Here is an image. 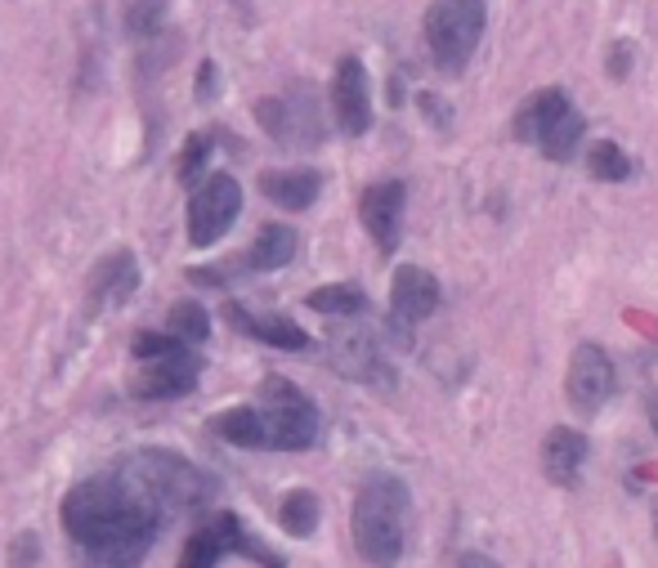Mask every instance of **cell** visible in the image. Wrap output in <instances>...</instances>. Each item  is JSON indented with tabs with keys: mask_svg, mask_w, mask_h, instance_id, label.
Instances as JSON below:
<instances>
[{
	"mask_svg": "<svg viewBox=\"0 0 658 568\" xmlns=\"http://www.w3.org/2000/svg\"><path fill=\"white\" fill-rule=\"evenodd\" d=\"M63 528L85 568H140L157 541L162 515L107 471L63 497Z\"/></svg>",
	"mask_w": 658,
	"mask_h": 568,
	"instance_id": "cell-1",
	"label": "cell"
},
{
	"mask_svg": "<svg viewBox=\"0 0 658 568\" xmlns=\"http://www.w3.org/2000/svg\"><path fill=\"white\" fill-rule=\"evenodd\" d=\"M113 475L135 488L162 519H179V515H197L210 493H215V479L206 471H197L188 457L179 452H162V447H140V452H126V457L113 466Z\"/></svg>",
	"mask_w": 658,
	"mask_h": 568,
	"instance_id": "cell-2",
	"label": "cell"
},
{
	"mask_svg": "<svg viewBox=\"0 0 658 568\" xmlns=\"http://www.w3.org/2000/svg\"><path fill=\"white\" fill-rule=\"evenodd\" d=\"M408 515L412 497L408 484L394 475H368L354 497V546L368 564L390 568L408 546Z\"/></svg>",
	"mask_w": 658,
	"mask_h": 568,
	"instance_id": "cell-3",
	"label": "cell"
},
{
	"mask_svg": "<svg viewBox=\"0 0 658 568\" xmlns=\"http://www.w3.org/2000/svg\"><path fill=\"white\" fill-rule=\"evenodd\" d=\"M583 135H587V122H583V112L574 107V99L561 85L537 90L515 117V140L533 144L542 157H552V162H569L583 148Z\"/></svg>",
	"mask_w": 658,
	"mask_h": 568,
	"instance_id": "cell-4",
	"label": "cell"
},
{
	"mask_svg": "<svg viewBox=\"0 0 658 568\" xmlns=\"http://www.w3.org/2000/svg\"><path fill=\"white\" fill-rule=\"evenodd\" d=\"M179 568H282V559L247 537L238 515H215L193 533Z\"/></svg>",
	"mask_w": 658,
	"mask_h": 568,
	"instance_id": "cell-5",
	"label": "cell"
},
{
	"mask_svg": "<svg viewBox=\"0 0 658 568\" xmlns=\"http://www.w3.org/2000/svg\"><path fill=\"white\" fill-rule=\"evenodd\" d=\"M484 23H489L484 0H434L421 23L430 59L449 72H462V63L475 54V45L484 37Z\"/></svg>",
	"mask_w": 658,
	"mask_h": 568,
	"instance_id": "cell-6",
	"label": "cell"
},
{
	"mask_svg": "<svg viewBox=\"0 0 658 568\" xmlns=\"http://www.w3.org/2000/svg\"><path fill=\"white\" fill-rule=\"evenodd\" d=\"M256 407L265 416L269 447H278V452H305V447H313V438H318V407L287 376H265Z\"/></svg>",
	"mask_w": 658,
	"mask_h": 568,
	"instance_id": "cell-7",
	"label": "cell"
},
{
	"mask_svg": "<svg viewBox=\"0 0 658 568\" xmlns=\"http://www.w3.org/2000/svg\"><path fill=\"white\" fill-rule=\"evenodd\" d=\"M243 215V184L234 175H210L206 184H197L193 202H188V242L193 247H210L219 242L229 229H234V219Z\"/></svg>",
	"mask_w": 658,
	"mask_h": 568,
	"instance_id": "cell-8",
	"label": "cell"
},
{
	"mask_svg": "<svg viewBox=\"0 0 658 568\" xmlns=\"http://www.w3.org/2000/svg\"><path fill=\"white\" fill-rule=\"evenodd\" d=\"M260 126L282 144V148H318L322 144V122H318V103L300 94H274L256 103Z\"/></svg>",
	"mask_w": 658,
	"mask_h": 568,
	"instance_id": "cell-9",
	"label": "cell"
},
{
	"mask_svg": "<svg viewBox=\"0 0 658 568\" xmlns=\"http://www.w3.org/2000/svg\"><path fill=\"white\" fill-rule=\"evenodd\" d=\"M197 372H202V359L184 345V340H175L166 354L144 359L140 376L131 381V394L135 399H175V394H188L197 385Z\"/></svg>",
	"mask_w": 658,
	"mask_h": 568,
	"instance_id": "cell-10",
	"label": "cell"
},
{
	"mask_svg": "<svg viewBox=\"0 0 658 568\" xmlns=\"http://www.w3.org/2000/svg\"><path fill=\"white\" fill-rule=\"evenodd\" d=\"M565 394H569V407L578 416H596L609 394H614V363L600 345H578L574 359H569V376H565Z\"/></svg>",
	"mask_w": 658,
	"mask_h": 568,
	"instance_id": "cell-11",
	"label": "cell"
},
{
	"mask_svg": "<svg viewBox=\"0 0 658 568\" xmlns=\"http://www.w3.org/2000/svg\"><path fill=\"white\" fill-rule=\"evenodd\" d=\"M332 117L346 135H368L372 126V85L359 59H341L332 76Z\"/></svg>",
	"mask_w": 658,
	"mask_h": 568,
	"instance_id": "cell-12",
	"label": "cell"
},
{
	"mask_svg": "<svg viewBox=\"0 0 658 568\" xmlns=\"http://www.w3.org/2000/svg\"><path fill=\"white\" fill-rule=\"evenodd\" d=\"M403 206H408V188L399 179H381L363 193L359 202V219L372 234V242L381 247V256H390L399 247V229H403Z\"/></svg>",
	"mask_w": 658,
	"mask_h": 568,
	"instance_id": "cell-13",
	"label": "cell"
},
{
	"mask_svg": "<svg viewBox=\"0 0 658 568\" xmlns=\"http://www.w3.org/2000/svg\"><path fill=\"white\" fill-rule=\"evenodd\" d=\"M439 309V278L421 265H403L394 269V282H390V313L399 327H412V322H425L430 313Z\"/></svg>",
	"mask_w": 658,
	"mask_h": 568,
	"instance_id": "cell-14",
	"label": "cell"
},
{
	"mask_svg": "<svg viewBox=\"0 0 658 568\" xmlns=\"http://www.w3.org/2000/svg\"><path fill=\"white\" fill-rule=\"evenodd\" d=\"M225 313H229V322H234L238 331L265 340V345H274V350H291V354H300V350L313 345L309 331H305L300 322H291L287 313H251V309H243V304H229Z\"/></svg>",
	"mask_w": 658,
	"mask_h": 568,
	"instance_id": "cell-15",
	"label": "cell"
},
{
	"mask_svg": "<svg viewBox=\"0 0 658 568\" xmlns=\"http://www.w3.org/2000/svg\"><path fill=\"white\" fill-rule=\"evenodd\" d=\"M583 457H587V438L569 425H556L552 434L542 438V471L552 484L561 488H574L578 475H583Z\"/></svg>",
	"mask_w": 658,
	"mask_h": 568,
	"instance_id": "cell-16",
	"label": "cell"
},
{
	"mask_svg": "<svg viewBox=\"0 0 658 568\" xmlns=\"http://www.w3.org/2000/svg\"><path fill=\"white\" fill-rule=\"evenodd\" d=\"M135 287H140V265H135V256H131V251H113L107 260L94 265L90 300H94L99 309H117V304H126V300L135 296Z\"/></svg>",
	"mask_w": 658,
	"mask_h": 568,
	"instance_id": "cell-17",
	"label": "cell"
},
{
	"mask_svg": "<svg viewBox=\"0 0 658 568\" xmlns=\"http://www.w3.org/2000/svg\"><path fill=\"white\" fill-rule=\"evenodd\" d=\"M337 345V368L346 376H359V381H377V385H390V368L381 363V350L368 331H346L332 340Z\"/></svg>",
	"mask_w": 658,
	"mask_h": 568,
	"instance_id": "cell-18",
	"label": "cell"
},
{
	"mask_svg": "<svg viewBox=\"0 0 658 568\" xmlns=\"http://www.w3.org/2000/svg\"><path fill=\"white\" fill-rule=\"evenodd\" d=\"M260 193L269 202L287 206V210H305L322 193V175L318 171H265L260 175Z\"/></svg>",
	"mask_w": 658,
	"mask_h": 568,
	"instance_id": "cell-19",
	"label": "cell"
},
{
	"mask_svg": "<svg viewBox=\"0 0 658 568\" xmlns=\"http://www.w3.org/2000/svg\"><path fill=\"white\" fill-rule=\"evenodd\" d=\"M296 260V229H287V224H265V229L256 234L251 251H247V269L256 273H274L282 265Z\"/></svg>",
	"mask_w": 658,
	"mask_h": 568,
	"instance_id": "cell-20",
	"label": "cell"
},
{
	"mask_svg": "<svg viewBox=\"0 0 658 568\" xmlns=\"http://www.w3.org/2000/svg\"><path fill=\"white\" fill-rule=\"evenodd\" d=\"M210 425H215L219 438L234 443V447H269L260 407H229V412H219Z\"/></svg>",
	"mask_w": 658,
	"mask_h": 568,
	"instance_id": "cell-21",
	"label": "cell"
},
{
	"mask_svg": "<svg viewBox=\"0 0 658 568\" xmlns=\"http://www.w3.org/2000/svg\"><path fill=\"white\" fill-rule=\"evenodd\" d=\"M309 309L327 313V318H359V313H368V291L354 282H332V287L309 291Z\"/></svg>",
	"mask_w": 658,
	"mask_h": 568,
	"instance_id": "cell-22",
	"label": "cell"
},
{
	"mask_svg": "<svg viewBox=\"0 0 658 568\" xmlns=\"http://www.w3.org/2000/svg\"><path fill=\"white\" fill-rule=\"evenodd\" d=\"M587 171H592L596 179H605V184H618V179H627V175H631V157H627L618 144L596 140V144L587 148Z\"/></svg>",
	"mask_w": 658,
	"mask_h": 568,
	"instance_id": "cell-23",
	"label": "cell"
},
{
	"mask_svg": "<svg viewBox=\"0 0 658 568\" xmlns=\"http://www.w3.org/2000/svg\"><path fill=\"white\" fill-rule=\"evenodd\" d=\"M278 515H282V528L291 537H309L318 528V497L309 488H296V493H287V502H282Z\"/></svg>",
	"mask_w": 658,
	"mask_h": 568,
	"instance_id": "cell-24",
	"label": "cell"
},
{
	"mask_svg": "<svg viewBox=\"0 0 658 568\" xmlns=\"http://www.w3.org/2000/svg\"><path fill=\"white\" fill-rule=\"evenodd\" d=\"M171 335H179L184 345H202V340L210 335V313L193 300H179L171 304Z\"/></svg>",
	"mask_w": 658,
	"mask_h": 568,
	"instance_id": "cell-25",
	"label": "cell"
},
{
	"mask_svg": "<svg viewBox=\"0 0 658 568\" xmlns=\"http://www.w3.org/2000/svg\"><path fill=\"white\" fill-rule=\"evenodd\" d=\"M210 153H215V135L210 131H193L184 140V153H179V184H197L206 162H210Z\"/></svg>",
	"mask_w": 658,
	"mask_h": 568,
	"instance_id": "cell-26",
	"label": "cell"
},
{
	"mask_svg": "<svg viewBox=\"0 0 658 568\" xmlns=\"http://www.w3.org/2000/svg\"><path fill=\"white\" fill-rule=\"evenodd\" d=\"M162 19H166V0H131L126 6V23L135 37H153L162 28Z\"/></svg>",
	"mask_w": 658,
	"mask_h": 568,
	"instance_id": "cell-27",
	"label": "cell"
},
{
	"mask_svg": "<svg viewBox=\"0 0 658 568\" xmlns=\"http://www.w3.org/2000/svg\"><path fill=\"white\" fill-rule=\"evenodd\" d=\"M631 54H636L631 41H618V45L609 50V76H614V81H623V76L631 72Z\"/></svg>",
	"mask_w": 658,
	"mask_h": 568,
	"instance_id": "cell-28",
	"label": "cell"
},
{
	"mask_svg": "<svg viewBox=\"0 0 658 568\" xmlns=\"http://www.w3.org/2000/svg\"><path fill=\"white\" fill-rule=\"evenodd\" d=\"M215 90H219V72H215V63L206 59V63L197 68V85H193V94L206 103V99H215Z\"/></svg>",
	"mask_w": 658,
	"mask_h": 568,
	"instance_id": "cell-29",
	"label": "cell"
},
{
	"mask_svg": "<svg viewBox=\"0 0 658 568\" xmlns=\"http://www.w3.org/2000/svg\"><path fill=\"white\" fill-rule=\"evenodd\" d=\"M457 568H502V564H497V559H489V555H480V550H466Z\"/></svg>",
	"mask_w": 658,
	"mask_h": 568,
	"instance_id": "cell-30",
	"label": "cell"
},
{
	"mask_svg": "<svg viewBox=\"0 0 658 568\" xmlns=\"http://www.w3.org/2000/svg\"><path fill=\"white\" fill-rule=\"evenodd\" d=\"M654 412H658V399H654Z\"/></svg>",
	"mask_w": 658,
	"mask_h": 568,
	"instance_id": "cell-31",
	"label": "cell"
}]
</instances>
